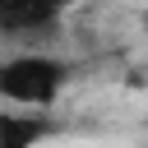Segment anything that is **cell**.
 I'll use <instances>...</instances> for the list:
<instances>
[{
    "mask_svg": "<svg viewBox=\"0 0 148 148\" xmlns=\"http://www.w3.org/2000/svg\"><path fill=\"white\" fill-rule=\"evenodd\" d=\"M56 134V120L46 111H5L0 116V148H37Z\"/></svg>",
    "mask_w": 148,
    "mask_h": 148,
    "instance_id": "3957f363",
    "label": "cell"
},
{
    "mask_svg": "<svg viewBox=\"0 0 148 148\" xmlns=\"http://www.w3.org/2000/svg\"><path fill=\"white\" fill-rule=\"evenodd\" d=\"M65 83H69V65L46 56V51H18L0 65V97L9 106L46 111V106H56Z\"/></svg>",
    "mask_w": 148,
    "mask_h": 148,
    "instance_id": "6da1fadb",
    "label": "cell"
},
{
    "mask_svg": "<svg viewBox=\"0 0 148 148\" xmlns=\"http://www.w3.org/2000/svg\"><path fill=\"white\" fill-rule=\"evenodd\" d=\"M60 0H0V28L9 37H23V32H46L56 28L60 18Z\"/></svg>",
    "mask_w": 148,
    "mask_h": 148,
    "instance_id": "7a4b0ae2",
    "label": "cell"
}]
</instances>
